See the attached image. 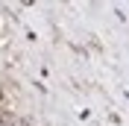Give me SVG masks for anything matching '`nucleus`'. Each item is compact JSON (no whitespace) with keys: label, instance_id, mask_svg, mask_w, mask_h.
<instances>
[{"label":"nucleus","instance_id":"1","mask_svg":"<svg viewBox=\"0 0 129 126\" xmlns=\"http://www.w3.org/2000/svg\"><path fill=\"white\" fill-rule=\"evenodd\" d=\"M0 126H29V123H26L24 117H18V114H9V111H6V114H0Z\"/></svg>","mask_w":129,"mask_h":126},{"label":"nucleus","instance_id":"2","mask_svg":"<svg viewBox=\"0 0 129 126\" xmlns=\"http://www.w3.org/2000/svg\"><path fill=\"white\" fill-rule=\"evenodd\" d=\"M0 100H3V94H0Z\"/></svg>","mask_w":129,"mask_h":126}]
</instances>
